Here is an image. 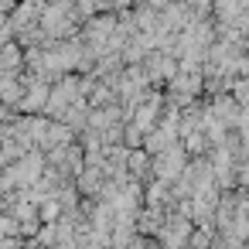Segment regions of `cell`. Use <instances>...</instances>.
I'll return each mask as SVG.
<instances>
[{"instance_id":"obj_4","label":"cell","mask_w":249,"mask_h":249,"mask_svg":"<svg viewBox=\"0 0 249 249\" xmlns=\"http://www.w3.org/2000/svg\"><path fill=\"white\" fill-rule=\"evenodd\" d=\"M147 75H150L154 82H174L181 72H178V62H174L171 55L157 52V55H150V62H147Z\"/></svg>"},{"instance_id":"obj_6","label":"cell","mask_w":249,"mask_h":249,"mask_svg":"<svg viewBox=\"0 0 249 249\" xmlns=\"http://www.w3.org/2000/svg\"><path fill=\"white\" fill-rule=\"evenodd\" d=\"M147 167H154V164H150V157H147V150H133V154H130V160H126L130 178H133V181H137V178H143V174H147Z\"/></svg>"},{"instance_id":"obj_7","label":"cell","mask_w":249,"mask_h":249,"mask_svg":"<svg viewBox=\"0 0 249 249\" xmlns=\"http://www.w3.org/2000/svg\"><path fill=\"white\" fill-rule=\"evenodd\" d=\"M167 181H157V184H150V191H147V201H150V208H160L164 201H167Z\"/></svg>"},{"instance_id":"obj_2","label":"cell","mask_w":249,"mask_h":249,"mask_svg":"<svg viewBox=\"0 0 249 249\" xmlns=\"http://www.w3.org/2000/svg\"><path fill=\"white\" fill-rule=\"evenodd\" d=\"M184 147H171V150H164L157 160H154V174H157V181H174V178H181L184 171H188V164H184Z\"/></svg>"},{"instance_id":"obj_5","label":"cell","mask_w":249,"mask_h":249,"mask_svg":"<svg viewBox=\"0 0 249 249\" xmlns=\"http://www.w3.org/2000/svg\"><path fill=\"white\" fill-rule=\"evenodd\" d=\"M103 174H106V167H86V174L79 178V191H86V195H96L106 181H103Z\"/></svg>"},{"instance_id":"obj_10","label":"cell","mask_w":249,"mask_h":249,"mask_svg":"<svg viewBox=\"0 0 249 249\" xmlns=\"http://www.w3.org/2000/svg\"><path fill=\"white\" fill-rule=\"evenodd\" d=\"M4 249H18V239H7V246Z\"/></svg>"},{"instance_id":"obj_8","label":"cell","mask_w":249,"mask_h":249,"mask_svg":"<svg viewBox=\"0 0 249 249\" xmlns=\"http://www.w3.org/2000/svg\"><path fill=\"white\" fill-rule=\"evenodd\" d=\"M21 62H24V58H21L18 45H7V48H4V72H7V75H14V69H18Z\"/></svg>"},{"instance_id":"obj_9","label":"cell","mask_w":249,"mask_h":249,"mask_svg":"<svg viewBox=\"0 0 249 249\" xmlns=\"http://www.w3.org/2000/svg\"><path fill=\"white\" fill-rule=\"evenodd\" d=\"M41 218L52 225V222H58V201H48V205H41Z\"/></svg>"},{"instance_id":"obj_3","label":"cell","mask_w":249,"mask_h":249,"mask_svg":"<svg viewBox=\"0 0 249 249\" xmlns=\"http://www.w3.org/2000/svg\"><path fill=\"white\" fill-rule=\"evenodd\" d=\"M188 235H191V222H188V215H171V218L164 222V229H160V239H164L171 249L184 246Z\"/></svg>"},{"instance_id":"obj_1","label":"cell","mask_w":249,"mask_h":249,"mask_svg":"<svg viewBox=\"0 0 249 249\" xmlns=\"http://www.w3.org/2000/svg\"><path fill=\"white\" fill-rule=\"evenodd\" d=\"M75 14H72V4L69 0H55V4H45L41 7V31L48 35V38H65V35H72V28H75Z\"/></svg>"}]
</instances>
